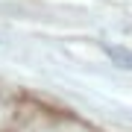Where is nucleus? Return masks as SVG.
I'll return each mask as SVG.
<instances>
[{
    "mask_svg": "<svg viewBox=\"0 0 132 132\" xmlns=\"http://www.w3.org/2000/svg\"><path fill=\"white\" fill-rule=\"evenodd\" d=\"M103 50L109 53V59H112L118 68H126V71H132V50H126V47H118V44H106Z\"/></svg>",
    "mask_w": 132,
    "mask_h": 132,
    "instance_id": "nucleus-1",
    "label": "nucleus"
}]
</instances>
